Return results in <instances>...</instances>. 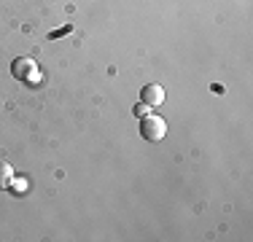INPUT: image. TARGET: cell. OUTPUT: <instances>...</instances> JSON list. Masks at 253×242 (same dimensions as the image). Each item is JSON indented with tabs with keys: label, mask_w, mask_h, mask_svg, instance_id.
I'll return each instance as SVG.
<instances>
[{
	"label": "cell",
	"mask_w": 253,
	"mask_h": 242,
	"mask_svg": "<svg viewBox=\"0 0 253 242\" xmlns=\"http://www.w3.org/2000/svg\"><path fill=\"white\" fill-rule=\"evenodd\" d=\"M140 135L151 143L162 140V137L167 135V121L162 116H156V113H148V116H143V121H140Z\"/></svg>",
	"instance_id": "obj_1"
},
{
	"label": "cell",
	"mask_w": 253,
	"mask_h": 242,
	"mask_svg": "<svg viewBox=\"0 0 253 242\" xmlns=\"http://www.w3.org/2000/svg\"><path fill=\"white\" fill-rule=\"evenodd\" d=\"M11 70H14V76L19 78V81H35V78H38V65L27 57H19Z\"/></svg>",
	"instance_id": "obj_2"
},
{
	"label": "cell",
	"mask_w": 253,
	"mask_h": 242,
	"mask_svg": "<svg viewBox=\"0 0 253 242\" xmlns=\"http://www.w3.org/2000/svg\"><path fill=\"white\" fill-rule=\"evenodd\" d=\"M140 100L146 102V105H162L165 102V86H159V83H148V86H143V92H140Z\"/></svg>",
	"instance_id": "obj_3"
},
{
	"label": "cell",
	"mask_w": 253,
	"mask_h": 242,
	"mask_svg": "<svg viewBox=\"0 0 253 242\" xmlns=\"http://www.w3.org/2000/svg\"><path fill=\"white\" fill-rule=\"evenodd\" d=\"M11 183H14V167L0 161V189H8Z\"/></svg>",
	"instance_id": "obj_4"
},
{
	"label": "cell",
	"mask_w": 253,
	"mask_h": 242,
	"mask_svg": "<svg viewBox=\"0 0 253 242\" xmlns=\"http://www.w3.org/2000/svg\"><path fill=\"white\" fill-rule=\"evenodd\" d=\"M135 113H137L140 119H143V116H148V113H151V105H146V102H140V105L135 108Z\"/></svg>",
	"instance_id": "obj_5"
}]
</instances>
